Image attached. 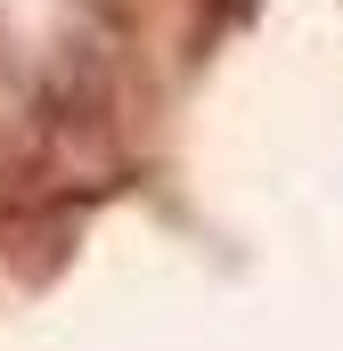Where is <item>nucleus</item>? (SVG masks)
Masks as SVG:
<instances>
[{
    "instance_id": "f257e3e1",
    "label": "nucleus",
    "mask_w": 343,
    "mask_h": 351,
    "mask_svg": "<svg viewBox=\"0 0 343 351\" xmlns=\"http://www.w3.org/2000/svg\"><path fill=\"white\" fill-rule=\"evenodd\" d=\"M204 8H213L221 25H246V16H254V0H204Z\"/></svg>"
}]
</instances>
